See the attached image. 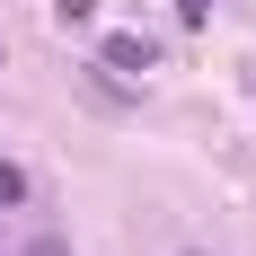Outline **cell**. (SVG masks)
Segmentation results:
<instances>
[{
  "instance_id": "2",
  "label": "cell",
  "mask_w": 256,
  "mask_h": 256,
  "mask_svg": "<svg viewBox=\"0 0 256 256\" xmlns=\"http://www.w3.org/2000/svg\"><path fill=\"white\" fill-rule=\"evenodd\" d=\"M0 204H26V177L9 168V159H0Z\"/></svg>"
},
{
  "instance_id": "1",
  "label": "cell",
  "mask_w": 256,
  "mask_h": 256,
  "mask_svg": "<svg viewBox=\"0 0 256 256\" xmlns=\"http://www.w3.org/2000/svg\"><path fill=\"white\" fill-rule=\"evenodd\" d=\"M142 62H150L142 36H106V71H142Z\"/></svg>"
},
{
  "instance_id": "3",
  "label": "cell",
  "mask_w": 256,
  "mask_h": 256,
  "mask_svg": "<svg viewBox=\"0 0 256 256\" xmlns=\"http://www.w3.org/2000/svg\"><path fill=\"white\" fill-rule=\"evenodd\" d=\"M26 256H71V248H62V238H36V248H26Z\"/></svg>"
}]
</instances>
